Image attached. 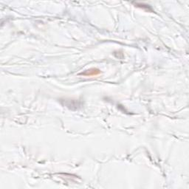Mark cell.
I'll return each mask as SVG.
<instances>
[{"label":"cell","instance_id":"6da1fadb","mask_svg":"<svg viewBox=\"0 0 189 189\" xmlns=\"http://www.w3.org/2000/svg\"><path fill=\"white\" fill-rule=\"evenodd\" d=\"M101 73V71L98 69H90L89 70H86L84 72L81 73V75H84V76H95V75H98Z\"/></svg>","mask_w":189,"mask_h":189}]
</instances>
